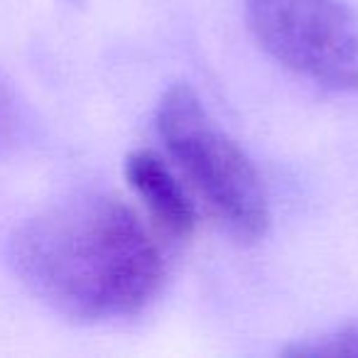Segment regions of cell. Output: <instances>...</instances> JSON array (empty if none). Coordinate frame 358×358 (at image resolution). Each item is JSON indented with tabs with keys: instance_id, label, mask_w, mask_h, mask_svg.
I'll return each instance as SVG.
<instances>
[{
	"instance_id": "1",
	"label": "cell",
	"mask_w": 358,
	"mask_h": 358,
	"mask_svg": "<svg viewBox=\"0 0 358 358\" xmlns=\"http://www.w3.org/2000/svg\"><path fill=\"white\" fill-rule=\"evenodd\" d=\"M10 263L40 302L81 324L133 317L164 280V260L133 206L118 196L76 194L22 221Z\"/></svg>"
},
{
	"instance_id": "2",
	"label": "cell",
	"mask_w": 358,
	"mask_h": 358,
	"mask_svg": "<svg viewBox=\"0 0 358 358\" xmlns=\"http://www.w3.org/2000/svg\"><path fill=\"white\" fill-rule=\"evenodd\" d=\"M159 140L209 214L241 241H258L270 226L263 182L238 143L211 118L199 94L179 81L157 106Z\"/></svg>"
},
{
	"instance_id": "3",
	"label": "cell",
	"mask_w": 358,
	"mask_h": 358,
	"mask_svg": "<svg viewBox=\"0 0 358 358\" xmlns=\"http://www.w3.org/2000/svg\"><path fill=\"white\" fill-rule=\"evenodd\" d=\"M255 42L278 64L319 86L358 91V3L243 0Z\"/></svg>"
},
{
	"instance_id": "4",
	"label": "cell",
	"mask_w": 358,
	"mask_h": 358,
	"mask_svg": "<svg viewBox=\"0 0 358 358\" xmlns=\"http://www.w3.org/2000/svg\"><path fill=\"white\" fill-rule=\"evenodd\" d=\"M125 179L148 209L155 229L174 241H187L196 229V209L185 185L152 150H135L125 157Z\"/></svg>"
},
{
	"instance_id": "5",
	"label": "cell",
	"mask_w": 358,
	"mask_h": 358,
	"mask_svg": "<svg viewBox=\"0 0 358 358\" xmlns=\"http://www.w3.org/2000/svg\"><path fill=\"white\" fill-rule=\"evenodd\" d=\"M285 356L294 358H338L358 356V319L334 327L317 336H309L285 348Z\"/></svg>"
},
{
	"instance_id": "6",
	"label": "cell",
	"mask_w": 358,
	"mask_h": 358,
	"mask_svg": "<svg viewBox=\"0 0 358 358\" xmlns=\"http://www.w3.org/2000/svg\"><path fill=\"white\" fill-rule=\"evenodd\" d=\"M13 128V99L8 89L0 84V140L6 138Z\"/></svg>"
}]
</instances>
